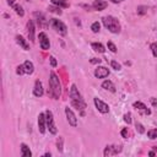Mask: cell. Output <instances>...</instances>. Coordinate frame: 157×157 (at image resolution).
Returning <instances> with one entry per match:
<instances>
[{
  "label": "cell",
  "instance_id": "6da1fadb",
  "mask_svg": "<svg viewBox=\"0 0 157 157\" xmlns=\"http://www.w3.org/2000/svg\"><path fill=\"white\" fill-rule=\"evenodd\" d=\"M70 101H71V104L77 110H81V115H83V109L86 108V103L81 93L78 92V88L76 87V85H71L70 87Z\"/></svg>",
  "mask_w": 157,
  "mask_h": 157
},
{
  "label": "cell",
  "instance_id": "7a4b0ae2",
  "mask_svg": "<svg viewBox=\"0 0 157 157\" xmlns=\"http://www.w3.org/2000/svg\"><path fill=\"white\" fill-rule=\"evenodd\" d=\"M49 87H50V94L54 99H59L61 96V83L59 77L55 72H50L49 75Z\"/></svg>",
  "mask_w": 157,
  "mask_h": 157
},
{
  "label": "cell",
  "instance_id": "3957f363",
  "mask_svg": "<svg viewBox=\"0 0 157 157\" xmlns=\"http://www.w3.org/2000/svg\"><path fill=\"white\" fill-rule=\"evenodd\" d=\"M102 22H103L104 27H105L109 32H112V33H114V34H117V33L120 32V23H119L118 18H115V17H113V16H104V17L102 18Z\"/></svg>",
  "mask_w": 157,
  "mask_h": 157
},
{
  "label": "cell",
  "instance_id": "277c9868",
  "mask_svg": "<svg viewBox=\"0 0 157 157\" xmlns=\"http://www.w3.org/2000/svg\"><path fill=\"white\" fill-rule=\"evenodd\" d=\"M49 23H50L52 28H53V29H55V31H56L59 34H61V36H65V34L67 33V28H66V25H65L63 21H60V20H56V18H50Z\"/></svg>",
  "mask_w": 157,
  "mask_h": 157
},
{
  "label": "cell",
  "instance_id": "5b68a950",
  "mask_svg": "<svg viewBox=\"0 0 157 157\" xmlns=\"http://www.w3.org/2000/svg\"><path fill=\"white\" fill-rule=\"evenodd\" d=\"M45 120H47V128L48 130L50 131V134H56V126H55V123H54V117H53V113L52 110H45Z\"/></svg>",
  "mask_w": 157,
  "mask_h": 157
},
{
  "label": "cell",
  "instance_id": "8992f818",
  "mask_svg": "<svg viewBox=\"0 0 157 157\" xmlns=\"http://www.w3.org/2000/svg\"><path fill=\"white\" fill-rule=\"evenodd\" d=\"M93 102H94V105H96V108L98 109V112H101V113H103V114H105V113L109 112V105H108L107 103H104L103 101H101L99 98L94 97V98H93Z\"/></svg>",
  "mask_w": 157,
  "mask_h": 157
},
{
  "label": "cell",
  "instance_id": "52a82bcc",
  "mask_svg": "<svg viewBox=\"0 0 157 157\" xmlns=\"http://www.w3.org/2000/svg\"><path fill=\"white\" fill-rule=\"evenodd\" d=\"M121 151V146L120 145H107L105 148H104V152L103 155L107 157V156H112V155H117Z\"/></svg>",
  "mask_w": 157,
  "mask_h": 157
},
{
  "label": "cell",
  "instance_id": "ba28073f",
  "mask_svg": "<svg viewBox=\"0 0 157 157\" xmlns=\"http://www.w3.org/2000/svg\"><path fill=\"white\" fill-rule=\"evenodd\" d=\"M65 114H66V119H67L69 124H70L72 128L77 126V118H76V115L74 114V112L71 110V108L66 107V108H65Z\"/></svg>",
  "mask_w": 157,
  "mask_h": 157
},
{
  "label": "cell",
  "instance_id": "9c48e42d",
  "mask_svg": "<svg viewBox=\"0 0 157 157\" xmlns=\"http://www.w3.org/2000/svg\"><path fill=\"white\" fill-rule=\"evenodd\" d=\"M38 38H39V45H40V48H42L43 50L49 49V47H50V42H49L47 34H45L44 32H40V33L38 34Z\"/></svg>",
  "mask_w": 157,
  "mask_h": 157
},
{
  "label": "cell",
  "instance_id": "30bf717a",
  "mask_svg": "<svg viewBox=\"0 0 157 157\" xmlns=\"http://www.w3.org/2000/svg\"><path fill=\"white\" fill-rule=\"evenodd\" d=\"M45 128H47V120H45V112L40 113L38 117V130L40 134L45 132Z\"/></svg>",
  "mask_w": 157,
  "mask_h": 157
},
{
  "label": "cell",
  "instance_id": "8fae6325",
  "mask_svg": "<svg viewBox=\"0 0 157 157\" xmlns=\"http://www.w3.org/2000/svg\"><path fill=\"white\" fill-rule=\"evenodd\" d=\"M109 75V70L105 67V66H98L96 70H94V76L97 78H104Z\"/></svg>",
  "mask_w": 157,
  "mask_h": 157
},
{
  "label": "cell",
  "instance_id": "7c38bea8",
  "mask_svg": "<svg viewBox=\"0 0 157 157\" xmlns=\"http://www.w3.org/2000/svg\"><path fill=\"white\" fill-rule=\"evenodd\" d=\"M34 17L37 18V23H38L39 27L45 28V27L48 26V21H47L45 16H44L42 12H34Z\"/></svg>",
  "mask_w": 157,
  "mask_h": 157
},
{
  "label": "cell",
  "instance_id": "4fadbf2b",
  "mask_svg": "<svg viewBox=\"0 0 157 157\" xmlns=\"http://www.w3.org/2000/svg\"><path fill=\"white\" fill-rule=\"evenodd\" d=\"M43 93H44L43 85H42V82H40L39 80H37V81L34 82V87H33V94H34L36 97H42V96H43Z\"/></svg>",
  "mask_w": 157,
  "mask_h": 157
},
{
  "label": "cell",
  "instance_id": "5bb4252c",
  "mask_svg": "<svg viewBox=\"0 0 157 157\" xmlns=\"http://www.w3.org/2000/svg\"><path fill=\"white\" fill-rule=\"evenodd\" d=\"M27 34H28V39L31 42H34V23L32 20L27 22Z\"/></svg>",
  "mask_w": 157,
  "mask_h": 157
},
{
  "label": "cell",
  "instance_id": "9a60e30c",
  "mask_svg": "<svg viewBox=\"0 0 157 157\" xmlns=\"http://www.w3.org/2000/svg\"><path fill=\"white\" fill-rule=\"evenodd\" d=\"M107 6H108V2H107L105 0H94L93 4H92V7H93L94 10H98V11L104 10Z\"/></svg>",
  "mask_w": 157,
  "mask_h": 157
},
{
  "label": "cell",
  "instance_id": "2e32d148",
  "mask_svg": "<svg viewBox=\"0 0 157 157\" xmlns=\"http://www.w3.org/2000/svg\"><path fill=\"white\" fill-rule=\"evenodd\" d=\"M16 43H17L22 49H25V50H29V44L26 42V39H25L22 36H20V34L16 36Z\"/></svg>",
  "mask_w": 157,
  "mask_h": 157
},
{
  "label": "cell",
  "instance_id": "e0dca14e",
  "mask_svg": "<svg viewBox=\"0 0 157 157\" xmlns=\"http://www.w3.org/2000/svg\"><path fill=\"white\" fill-rule=\"evenodd\" d=\"M132 105H134L136 109H139V110L141 112V114H147V115H148V114H151V110H150V109H147V107H146L142 102H135Z\"/></svg>",
  "mask_w": 157,
  "mask_h": 157
},
{
  "label": "cell",
  "instance_id": "ac0fdd59",
  "mask_svg": "<svg viewBox=\"0 0 157 157\" xmlns=\"http://www.w3.org/2000/svg\"><path fill=\"white\" fill-rule=\"evenodd\" d=\"M102 87H103L104 90L109 91V92H113V93L117 91V90H115L114 83H113L110 80H105V81H103V82H102Z\"/></svg>",
  "mask_w": 157,
  "mask_h": 157
},
{
  "label": "cell",
  "instance_id": "d6986e66",
  "mask_svg": "<svg viewBox=\"0 0 157 157\" xmlns=\"http://www.w3.org/2000/svg\"><path fill=\"white\" fill-rule=\"evenodd\" d=\"M23 69H25V74L31 75V74L34 71V65H33V63H32V61L26 60V61L23 63Z\"/></svg>",
  "mask_w": 157,
  "mask_h": 157
},
{
  "label": "cell",
  "instance_id": "ffe728a7",
  "mask_svg": "<svg viewBox=\"0 0 157 157\" xmlns=\"http://www.w3.org/2000/svg\"><path fill=\"white\" fill-rule=\"evenodd\" d=\"M21 156L22 157H31L32 156V152L26 144H21Z\"/></svg>",
  "mask_w": 157,
  "mask_h": 157
},
{
  "label": "cell",
  "instance_id": "44dd1931",
  "mask_svg": "<svg viewBox=\"0 0 157 157\" xmlns=\"http://www.w3.org/2000/svg\"><path fill=\"white\" fill-rule=\"evenodd\" d=\"M52 4L55 5V6H59V7H64V9H66V7L70 6V4L67 2V0H52Z\"/></svg>",
  "mask_w": 157,
  "mask_h": 157
},
{
  "label": "cell",
  "instance_id": "7402d4cb",
  "mask_svg": "<svg viewBox=\"0 0 157 157\" xmlns=\"http://www.w3.org/2000/svg\"><path fill=\"white\" fill-rule=\"evenodd\" d=\"M91 47H92V49H93L94 52H97V53H104V52H105L103 44H101V43H92Z\"/></svg>",
  "mask_w": 157,
  "mask_h": 157
},
{
  "label": "cell",
  "instance_id": "603a6c76",
  "mask_svg": "<svg viewBox=\"0 0 157 157\" xmlns=\"http://www.w3.org/2000/svg\"><path fill=\"white\" fill-rule=\"evenodd\" d=\"M12 9L15 10V12H16L18 16H21V17H22V16L25 15V11H23V9H22V6H21V5H18V4H15V5L12 6Z\"/></svg>",
  "mask_w": 157,
  "mask_h": 157
},
{
  "label": "cell",
  "instance_id": "cb8c5ba5",
  "mask_svg": "<svg viewBox=\"0 0 157 157\" xmlns=\"http://www.w3.org/2000/svg\"><path fill=\"white\" fill-rule=\"evenodd\" d=\"M99 28H101V25H99L98 21H96V22H93V23L91 25V29H92L93 33H98V32H99Z\"/></svg>",
  "mask_w": 157,
  "mask_h": 157
},
{
  "label": "cell",
  "instance_id": "d4e9b609",
  "mask_svg": "<svg viewBox=\"0 0 157 157\" xmlns=\"http://www.w3.org/2000/svg\"><path fill=\"white\" fill-rule=\"evenodd\" d=\"M147 136L151 139V140H155L157 139V129H151L147 131Z\"/></svg>",
  "mask_w": 157,
  "mask_h": 157
},
{
  "label": "cell",
  "instance_id": "484cf974",
  "mask_svg": "<svg viewBox=\"0 0 157 157\" xmlns=\"http://www.w3.org/2000/svg\"><path fill=\"white\" fill-rule=\"evenodd\" d=\"M137 15H145L146 12H147V6H145V5H140V6H137Z\"/></svg>",
  "mask_w": 157,
  "mask_h": 157
},
{
  "label": "cell",
  "instance_id": "4316f807",
  "mask_svg": "<svg viewBox=\"0 0 157 157\" xmlns=\"http://www.w3.org/2000/svg\"><path fill=\"white\" fill-rule=\"evenodd\" d=\"M48 10H49L50 12H54V13L61 15V10H60V7H59V6H49V7H48Z\"/></svg>",
  "mask_w": 157,
  "mask_h": 157
},
{
  "label": "cell",
  "instance_id": "83f0119b",
  "mask_svg": "<svg viewBox=\"0 0 157 157\" xmlns=\"http://www.w3.org/2000/svg\"><path fill=\"white\" fill-rule=\"evenodd\" d=\"M63 141H64V140H63V137H61V136H59V137H58V140H56V148H58V151H59V152H61V151H63Z\"/></svg>",
  "mask_w": 157,
  "mask_h": 157
},
{
  "label": "cell",
  "instance_id": "f1b7e54d",
  "mask_svg": "<svg viewBox=\"0 0 157 157\" xmlns=\"http://www.w3.org/2000/svg\"><path fill=\"white\" fill-rule=\"evenodd\" d=\"M110 66H112L114 70H117V71L121 69V65H120L118 61H115V60H112V61H110Z\"/></svg>",
  "mask_w": 157,
  "mask_h": 157
},
{
  "label": "cell",
  "instance_id": "f546056e",
  "mask_svg": "<svg viewBox=\"0 0 157 157\" xmlns=\"http://www.w3.org/2000/svg\"><path fill=\"white\" fill-rule=\"evenodd\" d=\"M107 47H108V49H109L110 52L117 53V47H115V44H114L113 42H108V43H107Z\"/></svg>",
  "mask_w": 157,
  "mask_h": 157
},
{
  "label": "cell",
  "instance_id": "4dcf8cb0",
  "mask_svg": "<svg viewBox=\"0 0 157 157\" xmlns=\"http://www.w3.org/2000/svg\"><path fill=\"white\" fill-rule=\"evenodd\" d=\"M151 50H152L153 56H156V58H157V42H155V43H152V44H151Z\"/></svg>",
  "mask_w": 157,
  "mask_h": 157
},
{
  "label": "cell",
  "instance_id": "1f68e13d",
  "mask_svg": "<svg viewBox=\"0 0 157 157\" xmlns=\"http://www.w3.org/2000/svg\"><path fill=\"white\" fill-rule=\"evenodd\" d=\"M124 121H125V123H128V124H130V123H131V114H130V113L124 114Z\"/></svg>",
  "mask_w": 157,
  "mask_h": 157
},
{
  "label": "cell",
  "instance_id": "d6a6232c",
  "mask_svg": "<svg viewBox=\"0 0 157 157\" xmlns=\"http://www.w3.org/2000/svg\"><path fill=\"white\" fill-rule=\"evenodd\" d=\"M135 126H136V130H137L140 134H144V132H145V130H144V126H142L140 123H136V124H135Z\"/></svg>",
  "mask_w": 157,
  "mask_h": 157
},
{
  "label": "cell",
  "instance_id": "836d02e7",
  "mask_svg": "<svg viewBox=\"0 0 157 157\" xmlns=\"http://www.w3.org/2000/svg\"><path fill=\"white\" fill-rule=\"evenodd\" d=\"M16 74H17V75H22V74H25V69H23V65H20V66H17Z\"/></svg>",
  "mask_w": 157,
  "mask_h": 157
},
{
  "label": "cell",
  "instance_id": "e575fe53",
  "mask_svg": "<svg viewBox=\"0 0 157 157\" xmlns=\"http://www.w3.org/2000/svg\"><path fill=\"white\" fill-rule=\"evenodd\" d=\"M49 60H50V65H52L53 67H55V66H56V64H58V63H56V60H55V58H54V56H50V58H49Z\"/></svg>",
  "mask_w": 157,
  "mask_h": 157
},
{
  "label": "cell",
  "instance_id": "d590c367",
  "mask_svg": "<svg viewBox=\"0 0 157 157\" xmlns=\"http://www.w3.org/2000/svg\"><path fill=\"white\" fill-rule=\"evenodd\" d=\"M121 136H123V137H128V129H126V128H124V129L121 130Z\"/></svg>",
  "mask_w": 157,
  "mask_h": 157
},
{
  "label": "cell",
  "instance_id": "8d00e7d4",
  "mask_svg": "<svg viewBox=\"0 0 157 157\" xmlns=\"http://www.w3.org/2000/svg\"><path fill=\"white\" fill-rule=\"evenodd\" d=\"M102 60L101 59H97V58H93V59H91V63L92 64H99Z\"/></svg>",
  "mask_w": 157,
  "mask_h": 157
},
{
  "label": "cell",
  "instance_id": "74e56055",
  "mask_svg": "<svg viewBox=\"0 0 157 157\" xmlns=\"http://www.w3.org/2000/svg\"><path fill=\"white\" fill-rule=\"evenodd\" d=\"M7 4H9L10 6H13L16 2H15V0H7Z\"/></svg>",
  "mask_w": 157,
  "mask_h": 157
},
{
  "label": "cell",
  "instance_id": "f35d334b",
  "mask_svg": "<svg viewBox=\"0 0 157 157\" xmlns=\"http://www.w3.org/2000/svg\"><path fill=\"white\" fill-rule=\"evenodd\" d=\"M151 103H152V105H157V101L155 98H151Z\"/></svg>",
  "mask_w": 157,
  "mask_h": 157
},
{
  "label": "cell",
  "instance_id": "ab89813d",
  "mask_svg": "<svg viewBox=\"0 0 157 157\" xmlns=\"http://www.w3.org/2000/svg\"><path fill=\"white\" fill-rule=\"evenodd\" d=\"M112 2H114V4H119V2H121V1H124V0H110Z\"/></svg>",
  "mask_w": 157,
  "mask_h": 157
},
{
  "label": "cell",
  "instance_id": "60d3db41",
  "mask_svg": "<svg viewBox=\"0 0 157 157\" xmlns=\"http://www.w3.org/2000/svg\"><path fill=\"white\" fill-rule=\"evenodd\" d=\"M148 155H150V156H155V152H153V151H151Z\"/></svg>",
  "mask_w": 157,
  "mask_h": 157
}]
</instances>
